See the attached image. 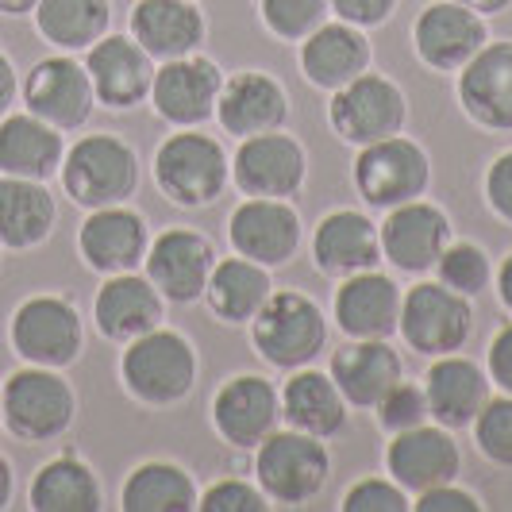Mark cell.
<instances>
[{
  "label": "cell",
  "instance_id": "6da1fadb",
  "mask_svg": "<svg viewBox=\"0 0 512 512\" xmlns=\"http://www.w3.org/2000/svg\"><path fill=\"white\" fill-rule=\"evenodd\" d=\"M201 374L197 347L181 332L158 324L154 332L131 339L128 351L120 355V382L139 405L170 409L181 405Z\"/></svg>",
  "mask_w": 512,
  "mask_h": 512
},
{
  "label": "cell",
  "instance_id": "7a4b0ae2",
  "mask_svg": "<svg viewBox=\"0 0 512 512\" xmlns=\"http://www.w3.org/2000/svg\"><path fill=\"white\" fill-rule=\"evenodd\" d=\"M231 181V158L216 135L201 128H178L154 151V185L178 208H205L224 197Z\"/></svg>",
  "mask_w": 512,
  "mask_h": 512
},
{
  "label": "cell",
  "instance_id": "3957f363",
  "mask_svg": "<svg viewBox=\"0 0 512 512\" xmlns=\"http://www.w3.org/2000/svg\"><path fill=\"white\" fill-rule=\"evenodd\" d=\"M58 178H62L66 197L89 212L108 205H128L139 189V154L128 139H120L112 131L81 135L74 147H66Z\"/></svg>",
  "mask_w": 512,
  "mask_h": 512
},
{
  "label": "cell",
  "instance_id": "277c9868",
  "mask_svg": "<svg viewBox=\"0 0 512 512\" xmlns=\"http://www.w3.org/2000/svg\"><path fill=\"white\" fill-rule=\"evenodd\" d=\"M0 412L4 428L20 443H54L74 428L77 393L62 370L24 362L0 385Z\"/></svg>",
  "mask_w": 512,
  "mask_h": 512
},
{
  "label": "cell",
  "instance_id": "5b68a950",
  "mask_svg": "<svg viewBox=\"0 0 512 512\" xmlns=\"http://www.w3.org/2000/svg\"><path fill=\"white\" fill-rule=\"evenodd\" d=\"M251 343L274 370H301L324 355L328 316L301 289H274L251 320Z\"/></svg>",
  "mask_w": 512,
  "mask_h": 512
},
{
  "label": "cell",
  "instance_id": "8992f818",
  "mask_svg": "<svg viewBox=\"0 0 512 512\" xmlns=\"http://www.w3.org/2000/svg\"><path fill=\"white\" fill-rule=\"evenodd\" d=\"M255 478L274 505H308L332 478L328 443L285 424L255 447Z\"/></svg>",
  "mask_w": 512,
  "mask_h": 512
},
{
  "label": "cell",
  "instance_id": "52a82bcc",
  "mask_svg": "<svg viewBox=\"0 0 512 512\" xmlns=\"http://www.w3.org/2000/svg\"><path fill=\"white\" fill-rule=\"evenodd\" d=\"M8 343L12 351L31 366L66 370L85 351V328L81 312L62 293H35L16 305L8 320Z\"/></svg>",
  "mask_w": 512,
  "mask_h": 512
},
{
  "label": "cell",
  "instance_id": "ba28073f",
  "mask_svg": "<svg viewBox=\"0 0 512 512\" xmlns=\"http://www.w3.org/2000/svg\"><path fill=\"white\" fill-rule=\"evenodd\" d=\"M355 189L370 208H389L420 201L432 185V158L420 143H412L405 135H389L370 147H359L355 158Z\"/></svg>",
  "mask_w": 512,
  "mask_h": 512
},
{
  "label": "cell",
  "instance_id": "9c48e42d",
  "mask_svg": "<svg viewBox=\"0 0 512 512\" xmlns=\"http://www.w3.org/2000/svg\"><path fill=\"white\" fill-rule=\"evenodd\" d=\"M474 332V305L470 297H462L455 289L439 282L412 285L401 301V324L397 335L409 343L416 355L439 359V355H455L466 347V339Z\"/></svg>",
  "mask_w": 512,
  "mask_h": 512
},
{
  "label": "cell",
  "instance_id": "30bf717a",
  "mask_svg": "<svg viewBox=\"0 0 512 512\" xmlns=\"http://www.w3.org/2000/svg\"><path fill=\"white\" fill-rule=\"evenodd\" d=\"M405 120H409V101L401 85L370 70L335 89L328 101V124L347 147H370L378 139L401 135Z\"/></svg>",
  "mask_w": 512,
  "mask_h": 512
},
{
  "label": "cell",
  "instance_id": "8fae6325",
  "mask_svg": "<svg viewBox=\"0 0 512 512\" xmlns=\"http://www.w3.org/2000/svg\"><path fill=\"white\" fill-rule=\"evenodd\" d=\"M20 97H24V108L31 116L47 120L62 135L85 128L93 108H97V93H93L85 62H77L74 54L66 51L51 54V58H39L27 70L24 85H20Z\"/></svg>",
  "mask_w": 512,
  "mask_h": 512
},
{
  "label": "cell",
  "instance_id": "7c38bea8",
  "mask_svg": "<svg viewBox=\"0 0 512 512\" xmlns=\"http://www.w3.org/2000/svg\"><path fill=\"white\" fill-rule=\"evenodd\" d=\"M308 178V151L297 135L262 131L239 139L231 158V181L239 185L243 197H274L289 201L305 189Z\"/></svg>",
  "mask_w": 512,
  "mask_h": 512
},
{
  "label": "cell",
  "instance_id": "4fadbf2b",
  "mask_svg": "<svg viewBox=\"0 0 512 512\" xmlns=\"http://www.w3.org/2000/svg\"><path fill=\"white\" fill-rule=\"evenodd\" d=\"M216 258L220 255L205 231L166 228L151 239L143 270L154 282V289L166 297V305H197V301H205Z\"/></svg>",
  "mask_w": 512,
  "mask_h": 512
},
{
  "label": "cell",
  "instance_id": "5bb4252c",
  "mask_svg": "<svg viewBox=\"0 0 512 512\" xmlns=\"http://www.w3.org/2000/svg\"><path fill=\"white\" fill-rule=\"evenodd\" d=\"M212 428L235 451H255L282 428V389L262 374H235L212 397Z\"/></svg>",
  "mask_w": 512,
  "mask_h": 512
},
{
  "label": "cell",
  "instance_id": "9a60e30c",
  "mask_svg": "<svg viewBox=\"0 0 512 512\" xmlns=\"http://www.w3.org/2000/svg\"><path fill=\"white\" fill-rule=\"evenodd\" d=\"M228 239L235 255L251 258L266 270H278L289 258H297L301 243H305V224H301V212L289 201L247 197L228 216Z\"/></svg>",
  "mask_w": 512,
  "mask_h": 512
},
{
  "label": "cell",
  "instance_id": "2e32d148",
  "mask_svg": "<svg viewBox=\"0 0 512 512\" xmlns=\"http://www.w3.org/2000/svg\"><path fill=\"white\" fill-rule=\"evenodd\" d=\"M224 89V70L205 54L170 58L154 70L151 104L174 128H201L216 116V101Z\"/></svg>",
  "mask_w": 512,
  "mask_h": 512
},
{
  "label": "cell",
  "instance_id": "e0dca14e",
  "mask_svg": "<svg viewBox=\"0 0 512 512\" xmlns=\"http://www.w3.org/2000/svg\"><path fill=\"white\" fill-rule=\"evenodd\" d=\"M489 43L486 16L466 8L459 0H432L416 24H412V47L416 58L436 74H459L462 66Z\"/></svg>",
  "mask_w": 512,
  "mask_h": 512
},
{
  "label": "cell",
  "instance_id": "ac0fdd59",
  "mask_svg": "<svg viewBox=\"0 0 512 512\" xmlns=\"http://www.w3.org/2000/svg\"><path fill=\"white\" fill-rule=\"evenodd\" d=\"M382 235V258H389L393 270L424 278L436 270L439 255L451 243V216L432 201H409L385 212V224H378Z\"/></svg>",
  "mask_w": 512,
  "mask_h": 512
},
{
  "label": "cell",
  "instance_id": "d6986e66",
  "mask_svg": "<svg viewBox=\"0 0 512 512\" xmlns=\"http://www.w3.org/2000/svg\"><path fill=\"white\" fill-rule=\"evenodd\" d=\"M85 70L93 81L97 104L112 112H128L151 101L154 85V58L131 35H104L85 51Z\"/></svg>",
  "mask_w": 512,
  "mask_h": 512
},
{
  "label": "cell",
  "instance_id": "ffe728a7",
  "mask_svg": "<svg viewBox=\"0 0 512 512\" xmlns=\"http://www.w3.org/2000/svg\"><path fill=\"white\" fill-rule=\"evenodd\" d=\"M459 443L455 432H447L443 424H420L409 432H397L385 447V470L405 493H424L443 482H455L459 478Z\"/></svg>",
  "mask_w": 512,
  "mask_h": 512
},
{
  "label": "cell",
  "instance_id": "44dd1931",
  "mask_svg": "<svg viewBox=\"0 0 512 512\" xmlns=\"http://www.w3.org/2000/svg\"><path fill=\"white\" fill-rule=\"evenodd\" d=\"M147 247H151L147 220H143V212L128 205L93 208L77 231V251L85 258V266L104 278L139 270L147 258Z\"/></svg>",
  "mask_w": 512,
  "mask_h": 512
},
{
  "label": "cell",
  "instance_id": "7402d4cb",
  "mask_svg": "<svg viewBox=\"0 0 512 512\" xmlns=\"http://www.w3.org/2000/svg\"><path fill=\"white\" fill-rule=\"evenodd\" d=\"M401 301L405 289L374 266L351 278H339L332 316L347 339H393L401 324Z\"/></svg>",
  "mask_w": 512,
  "mask_h": 512
},
{
  "label": "cell",
  "instance_id": "603a6c76",
  "mask_svg": "<svg viewBox=\"0 0 512 512\" xmlns=\"http://www.w3.org/2000/svg\"><path fill=\"white\" fill-rule=\"evenodd\" d=\"M97 332L112 343H131L139 335L154 332L166 320V297L154 289L147 274H108L93 297Z\"/></svg>",
  "mask_w": 512,
  "mask_h": 512
},
{
  "label": "cell",
  "instance_id": "cb8c5ba5",
  "mask_svg": "<svg viewBox=\"0 0 512 512\" xmlns=\"http://www.w3.org/2000/svg\"><path fill=\"white\" fill-rule=\"evenodd\" d=\"M128 27V35L154 62L197 54L208 35V20L197 0H135Z\"/></svg>",
  "mask_w": 512,
  "mask_h": 512
},
{
  "label": "cell",
  "instance_id": "d4e9b609",
  "mask_svg": "<svg viewBox=\"0 0 512 512\" xmlns=\"http://www.w3.org/2000/svg\"><path fill=\"white\" fill-rule=\"evenodd\" d=\"M312 262L328 278H351L382 262L378 224L359 208H335L312 231Z\"/></svg>",
  "mask_w": 512,
  "mask_h": 512
},
{
  "label": "cell",
  "instance_id": "484cf974",
  "mask_svg": "<svg viewBox=\"0 0 512 512\" xmlns=\"http://www.w3.org/2000/svg\"><path fill=\"white\" fill-rule=\"evenodd\" d=\"M462 112L486 131H512V43H486L459 70Z\"/></svg>",
  "mask_w": 512,
  "mask_h": 512
},
{
  "label": "cell",
  "instance_id": "4316f807",
  "mask_svg": "<svg viewBox=\"0 0 512 512\" xmlns=\"http://www.w3.org/2000/svg\"><path fill=\"white\" fill-rule=\"evenodd\" d=\"M216 120L228 135H239V139L285 128L289 97H285L282 81L270 77L266 70H239V74L224 77Z\"/></svg>",
  "mask_w": 512,
  "mask_h": 512
},
{
  "label": "cell",
  "instance_id": "83f0119b",
  "mask_svg": "<svg viewBox=\"0 0 512 512\" xmlns=\"http://www.w3.org/2000/svg\"><path fill=\"white\" fill-rule=\"evenodd\" d=\"M489 374L466 355H439L424 374V397L432 420L447 432H462L474 424V416L489 401Z\"/></svg>",
  "mask_w": 512,
  "mask_h": 512
},
{
  "label": "cell",
  "instance_id": "f1b7e54d",
  "mask_svg": "<svg viewBox=\"0 0 512 512\" xmlns=\"http://www.w3.org/2000/svg\"><path fill=\"white\" fill-rule=\"evenodd\" d=\"M328 374L351 409H374L393 385L405 378V359L389 339H351L332 351Z\"/></svg>",
  "mask_w": 512,
  "mask_h": 512
},
{
  "label": "cell",
  "instance_id": "f546056e",
  "mask_svg": "<svg viewBox=\"0 0 512 512\" xmlns=\"http://www.w3.org/2000/svg\"><path fill=\"white\" fill-rule=\"evenodd\" d=\"M370 62H374V47H370L366 31L343 24V20H335V24L324 20L301 43V74L308 77V85H316L324 93H335L347 81L366 74Z\"/></svg>",
  "mask_w": 512,
  "mask_h": 512
},
{
  "label": "cell",
  "instance_id": "4dcf8cb0",
  "mask_svg": "<svg viewBox=\"0 0 512 512\" xmlns=\"http://www.w3.org/2000/svg\"><path fill=\"white\" fill-rule=\"evenodd\" d=\"M62 158H66V139L47 120L31 112L0 116V174L51 181L62 170Z\"/></svg>",
  "mask_w": 512,
  "mask_h": 512
},
{
  "label": "cell",
  "instance_id": "1f68e13d",
  "mask_svg": "<svg viewBox=\"0 0 512 512\" xmlns=\"http://www.w3.org/2000/svg\"><path fill=\"white\" fill-rule=\"evenodd\" d=\"M347 397L328 370H289V382L282 385V420L297 432L332 439L347 428Z\"/></svg>",
  "mask_w": 512,
  "mask_h": 512
},
{
  "label": "cell",
  "instance_id": "d6a6232c",
  "mask_svg": "<svg viewBox=\"0 0 512 512\" xmlns=\"http://www.w3.org/2000/svg\"><path fill=\"white\" fill-rule=\"evenodd\" d=\"M58 205L47 181L8 178L0 174V247L4 251H35L54 235Z\"/></svg>",
  "mask_w": 512,
  "mask_h": 512
},
{
  "label": "cell",
  "instance_id": "836d02e7",
  "mask_svg": "<svg viewBox=\"0 0 512 512\" xmlns=\"http://www.w3.org/2000/svg\"><path fill=\"white\" fill-rule=\"evenodd\" d=\"M27 505L35 512H101V478L81 455L62 451L35 470V478L27 486Z\"/></svg>",
  "mask_w": 512,
  "mask_h": 512
},
{
  "label": "cell",
  "instance_id": "e575fe53",
  "mask_svg": "<svg viewBox=\"0 0 512 512\" xmlns=\"http://www.w3.org/2000/svg\"><path fill=\"white\" fill-rule=\"evenodd\" d=\"M270 293H274V282L266 266L243 255L216 258L205 289V305L220 324H251Z\"/></svg>",
  "mask_w": 512,
  "mask_h": 512
},
{
  "label": "cell",
  "instance_id": "d590c367",
  "mask_svg": "<svg viewBox=\"0 0 512 512\" xmlns=\"http://www.w3.org/2000/svg\"><path fill=\"white\" fill-rule=\"evenodd\" d=\"M197 501H201V489L193 482V474L166 459L139 462L120 489L124 512H193Z\"/></svg>",
  "mask_w": 512,
  "mask_h": 512
},
{
  "label": "cell",
  "instance_id": "8d00e7d4",
  "mask_svg": "<svg viewBox=\"0 0 512 512\" xmlns=\"http://www.w3.org/2000/svg\"><path fill=\"white\" fill-rule=\"evenodd\" d=\"M35 31L54 51H89L112 27V0H39L35 4Z\"/></svg>",
  "mask_w": 512,
  "mask_h": 512
},
{
  "label": "cell",
  "instance_id": "74e56055",
  "mask_svg": "<svg viewBox=\"0 0 512 512\" xmlns=\"http://www.w3.org/2000/svg\"><path fill=\"white\" fill-rule=\"evenodd\" d=\"M436 278L447 289H455L462 297H478V293H486L489 282H493V262L489 255L478 247V243H470V239H451L447 243V251L439 255L436 262Z\"/></svg>",
  "mask_w": 512,
  "mask_h": 512
},
{
  "label": "cell",
  "instance_id": "f35d334b",
  "mask_svg": "<svg viewBox=\"0 0 512 512\" xmlns=\"http://www.w3.org/2000/svg\"><path fill=\"white\" fill-rule=\"evenodd\" d=\"M262 24L282 43H305L316 27L328 20L332 0H258Z\"/></svg>",
  "mask_w": 512,
  "mask_h": 512
},
{
  "label": "cell",
  "instance_id": "ab89813d",
  "mask_svg": "<svg viewBox=\"0 0 512 512\" xmlns=\"http://www.w3.org/2000/svg\"><path fill=\"white\" fill-rule=\"evenodd\" d=\"M470 428H474V443H478L482 459L512 470V393L489 397Z\"/></svg>",
  "mask_w": 512,
  "mask_h": 512
},
{
  "label": "cell",
  "instance_id": "60d3db41",
  "mask_svg": "<svg viewBox=\"0 0 512 512\" xmlns=\"http://www.w3.org/2000/svg\"><path fill=\"white\" fill-rule=\"evenodd\" d=\"M374 420L385 436H397V432H409V428H420L432 420L428 412V397H424V385L416 382H401L385 393L382 401L374 405Z\"/></svg>",
  "mask_w": 512,
  "mask_h": 512
},
{
  "label": "cell",
  "instance_id": "b9f144b4",
  "mask_svg": "<svg viewBox=\"0 0 512 512\" xmlns=\"http://www.w3.org/2000/svg\"><path fill=\"white\" fill-rule=\"evenodd\" d=\"M343 512H409L412 493L397 486L393 478H362L343 493Z\"/></svg>",
  "mask_w": 512,
  "mask_h": 512
},
{
  "label": "cell",
  "instance_id": "7bdbcfd3",
  "mask_svg": "<svg viewBox=\"0 0 512 512\" xmlns=\"http://www.w3.org/2000/svg\"><path fill=\"white\" fill-rule=\"evenodd\" d=\"M201 512H266L270 497L262 493L258 482H243V478H220L201 493L197 501Z\"/></svg>",
  "mask_w": 512,
  "mask_h": 512
},
{
  "label": "cell",
  "instance_id": "ee69618b",
  "mask_svg": "<svg viewBox=\"0 0 512 512\" xmlns=\"http://www.w3.org/2000/svg\"><path fill=\"white\" fill-rule=\"evenodd\" d=\"M482 193H486V205L493 208V216H501L505 224H512V151L497 154L489 162Z\"/></svg>",
  "mask_w": 512,
  "mask_h": 512
},
{
  "label": "cell",
  "instance_id": "f6af8a7d",
  "mask_svg": "<svg viewBox=\"0 0 512 512\" xmlns=\"http://www.w3.org/2000/svg\"><path fill=\"white\" fill-rule=\"evenodd\" d=\"M412 509L416 512H478L482 501L470 493V489L455 486V482H443V486H432L424 493L412 497Z\"/></svg>",
  "mask_w": 512,
  "mask_h": 512
},
{
  "label": "cell",
  "instance_id": "bcb514c9",
  "mask_svg": "<svg viewBox=\"0 0 512 512\" xmlns=\"http://www.w3.org/2000/svg\"><path fill=\"white\" fill-rule=\"evenodd\" d=\"M397 0H332V12L343 20V24H355L362 31L370 27H382L389 16H393Z\"/></svg>",
  "mask_w": 512,
  "mask_h": 512
},
{
  "label": "cell",
  "instance_id": "7dc6e473",
  "mask_svg": "<svg viewBox=\"0 0 512 512\" xmlns=\"http://www.w3.org/2000/svg\"><path fill=\"white\" fill-rule=\"evenodd\" d=\"M486 374L501 393H512V324L497 328L486 351Z\"/></svg>",
  "mask_w": 512,
  "mask_h": 512
},
{
  "label": "cell",
  "instance_id": "c3c4849f",
  "mask_svg": "<svg viewBox=\"0 0 512 512\" xmlns=\"http://www.w3.org/2000/svg\"><path fill=\"white\" fill-rule=\"evenodd\" d=\"M16 97H20V74H16L12 58L0 51V116H8V112H12Z\"/></svg>",
  "mask_w": 512,
  "mask_h": 512
},
{
  "label": "cell",
  "instance_id": "681fc988",
  "mask_svg": "<svg viewBox=\"0 0 512 512\" xmlns=\"http://www.w3.org/2000/svg\"><path fill=\"white\" fill-rule=\"evenodd\" d=\"M493 282H497V297H501V305L512 312V255L497 266V274H493Z\"/></svg>",
  "mask_w": 512,
  "mask_h": 512
},
{
  "label": "cell",
  "instance_id": "f907efd6",
  "mask_svg": "<svg viewBox=\"0 0 512 512\" xmlns=\"http://www.w3.org/2000/svg\"><path fill=\"white\" fill-rule=\"evenodd\" d=\"M12 493H16V474H12V462L0 451V509L12 505Z\"/></svg>",
  "mask_w": 512,
  "mask_h": 512
},
{
  "label": "cell",
  "instance_id": "816d5d0a",
  "mask_svg": "<svg viewBox=\"0 0 512 512\" xmlns=\"http://www.w3.org/2000/svg\"><path fill=\"white\" fill-rule=\"evenodd\" d=\"M459 4H466V8H474L478 16H497V12H505L512 0H459Z\"/></svg>",
  "mask_w": 512,
  "mask_h": 512
},
{
  "label": "cell",
  "instance_id": "f5cc1de1",
  "mask_svg": "<svg viewBox=\"0 0 512 512\" xmlns=\"http://www.w3.org/2000/svg\"><path fill=\"white\" fill-rule=\"evenodd\" d=\"M39 0H0V16H31Z\"/></svg>",
  "mask_w": 512,
  "mask_h": 512
},
{
  "label": "cell",
  "instance_id": "db71d44e",
  "mask_svg": "<svg viewBox=\"0 0 512 512\" xmlns=\"http://www.w3.org/2000/svg\"><path fill=\"white\" fill-rule=\"evenodd\" d=\"M0 428H4V412H0Z\"/></svg>",
  "mask_w": 512,
  "mask_h": 512
}]
</instances>
